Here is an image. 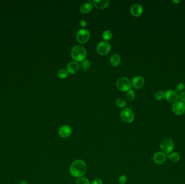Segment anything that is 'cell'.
I'll list each match as a JSON object with an SVG mask.
<instances>
[{"label": "cell", "mask_w": 185, "mask_h": 184, "mask_svg": "<svg viewBox=\"0 0 185 184\" xmlns=\"http://www.w3.org/2000/svg\"><path fill=\"white\" fill-rule=\"evenodd\" d=\"M167 158H168L170 160H171L173 162H178L179 161L180 159V154L175 152H173L170 153V154H167Z\"/></svg>", "instance_id": "obj_18"}, {"label": "cell", "mask_w": 185, "mask_h": 184, "mask_svg": "<svg viewBox=\"0 0 185 184\" xmlns=\"http://www.w3.org/2000/svg\"><path fill=\"white\" fill-rule=\"evenodd\" d=\"M76 184H91L87 178L85 177H80L76 180Z\"/></svg>", "instance_id": "obj_20"}, {"label": "cell", "mask_w": 185, "mask_h": 184, "mask_svg": "<svg viewBox=\"0 0 185 184\" xmlns=\"http://www.w3.org/2000/svg\"><path fill=\"white\" fill-rule=\"evenodd\" d=\"M80 24L81 25V26L82 27H86V25H87V22L85 20H82L81 21H80Z\"/></svg>", "instance_id": "obj_30"}, {"label": "cell", "mask_w": 185, "mask_h": 184, "mask_svg": "<svg viewBox=\"0 0 185 184\" xmlns=\"http://www.w3.org/2000/svg\"><path fill=\"white\" fill-rule=\"evenodd\" d=\"M178 97L180 100L185 104V91H181L178 95Z\"/></svg>", "instance_id": "obj_27"}, {"label": "cell", "mask_w": 185, "mask_h": 184, "mask_svg": "<svg viewBox=\"0 0 185 184\" xmlns=\"http://www.w3.org/2000/svg\"><path fill=\"white\" fill-rule=\"evenodd\" d=\"M102 37L105 40L109 41L112 37V33L109 30H105L102 33Z\"/></svg>", "instance_id": "obj_22"}, {"label": "cell", "mask_w": 185, "mask_h": 184, "mask_svg": "<svg viewBox=\"0 0 185 184\" xmlns=\"http://www.w3.org/2000/svg\"><path fill=\"white\" fill-rule=\"evenodd\" d=\"M72 132V128L68 125H64L59 129L58 134L61 137L68 138L69 137Z\"/></svg>", "instance_id": "obj_10"}, {"label": "cell", "mask_w": 185, "mask_h": 184, "mask_svg": "<svg viewBox=\"0 0 185 184\" xmlns=\"http://www.w3.org/2000/svg\"><path fill=\"white\" fill-rule=\"evenodd\" d=\"M97 50L99 54H107L110 50V44L106 41H101L97 44Z\"/></svg>", "instance_id": "obj_8"}, {"label": "cell", "mask_w": 185, "mask_h": 184, "mask_svg": "<svg viewBox=\"0 0 185 184\" xmlns=\"http://www.w3.org/2000/svg\"><path fill=\"white\" fill-rule=\"evenodd\" d=\"M90 37V33L87 29H81L78 31L76 34V38L79 42L80 43H85L88 41Z\"/></svg>", "instance_id": "obj_6"}, {"label": "cell", "mask_w": 185, "mask_h": 184, "mask_svg": "<svg viewBox=\"0 0 185 184\" xmlns=\"http://www.w3.org/2000/svg\"><path fill=\"white\" fill-rule=\"evenodd\" d=\"M119 183L120 184H125L127 182V177L124 175H122L119 178Z\"/></svg>", "instance_id": "obj_28"}, {"label": "cell", "mask_w": 185, "mask_h": 184, "mask_svg": "<svg viewBox=\"0 0 185 184\" xmlns=\"http://www.w3.org/2000/svg\"><path fill=\"white\" fill-rule=\"evenodd\" d=\"M126 97L129 100H133L135 98V93L133 89H130L128 91Z\"/></svg>", "instance_id": "obj_19"}, {"label": "cell", "mask_w": 185, "mask_h": 184, "mask_svg": "<svg viewBox=\"0 0 185 184\" xmlns=\"http://www.w3.org/2000/svg\"></svg>", "instance_id": "obj_33"}, {"label": "cell", "mask_w": 185, "mask_h": 184, "mask_svg": "<svg viewBox=\"0 0 185 184\" xmlns=\"http://www.w3.org/2000/svg\"><path fill=\"white\" fill-rule=\"evenodd\" d=\"M160 146L162 152L165 154H168L173 151L174 144L172 139L165 138L161 141Z\"/></svg>", "instance_id": "obj_3"}, {"label": "cell", "mask_w": 185, "mask_h": 184, "mask_svg": "<svg viewBox=\"0 0 185 184\" xmlns=\"http://www.w3.org/2000/svg\"><path fill=\"white\" fill-rule=\"evenodd\" d=\"M79 68V64L76 62H70L68 64L67 66V69L68 73H70L71 74H74L76 73Z\"/></svg>", "instance_id": "obj_14"}, {"label": "cell", "mask_w": 185, "mask_h": 184, "mask_svg": "<svg viewBox=\"0 0 185 184\" xmlns=\"http://www.w3.org/2000/svg\"><path fill=\"white\" fill-rule=\"evenodd\" d=\"M167 156L162 152H158L153 156V160L157 164H162L165 162Z\"/></svg>", "instance_id": "obj_11"}, {"label": "cell", "mask_w": 185, "mask_h": 184, "mask_svg": "<svg viewBox=\"0 0 185 184\" xmlns=\"http://www.w3.org/2000/svg\"><path fill=\"white\" fill-rule=\"evenodd\" d=\"M132 83L135 88L139 89L142 88L145 84V79L143 76H137L134 77Z\"/></svg>", "instance_id": "obj_12"}, {"label": "cell", "mask_w": 185, "mask_h": 184, "mask_svg": "<svg viewBox=\"0 0 185 184\" xmlns=\"http://www.w3.org/2000/svg\"><path fill=\"white\" fill-rule=\"evenodd\" d=\"M90 67V62L88 60H84L82 61V68L84 70H88Z\"/></svg>", "instance_id": "obj_25"}, {"label": "cell", "mask_w": 185, "mask_h": 184, "mask_svg": "<svg viewBox=\"0 0 185 184\" xmlns=\"http://www.w3.org/2000/svg\"><path fill=\"white\" fill-rule=\"evenodd\" d=\"M109 61H110V63L113 66H118L120 63L121 58L119 56V55L114 54L111 56Z\"/></svg>", "instance_id": "obj_17"}, {"label": "cell", "mask_w": 185, "mask_h": 184, "mask_svg": "<svg viewBox=\"0 0 185 184\" xmlns=\"http://www.w3.org/2000/svg\"><path fill=\"white\" fill-rule=\"evenodd\" d=\"M172 110L176 115H182L185 112V104L181 100H177L173 103Z\"/></svg>", "instance_id": "obj_7"}, {"label": "cell", "mask_w": 185, "mask_h": 184, "mask_svg": "<svg viewBox=\"0 0 185 184\" xmlns=\"http://www.w3.org/2000/svg\"><path fill=\"white\" fill-rule=\"evenodd\" d=\"M116 103L117 105L119 106L120 108H124L125 106L126 105V102L125 100H124L121 98H119L116 100Z\"/></svg>", "instance_id": "obj_23"}, {"label": "cell", "mask_w": 185, "mask_h": 184, "mask_svg": "<svg viewBox=\"0 0 185 184\" xmlns=\"http://www.w3.org/2000/svg\"><path fill=\"white\" fill-rule=\"evenodd\" d=\"M68 73L67 70L62 69L58 70V75L61 79H64L68 76Z\"/></svg>", "instance_id": "obj_21"}, {"label": "cell", "mask_w": 185, "mask_h": 184, "mask_svg": "<svg viewBox=\"0 0 185 184\" xmlns=\"http://www.w3.org/2000/svg\"><path fill=\"white\" fill-rule=\"evenodd\" d=\"M121 117L124 122L131 123L134 119L133 112L129 108H124L121 112Z\"/></svg>", "instance_id": "obj_5"}, {"label": "cell", "mask_w": 185, "mask_h": 184, "mask_svg": "<svg viewBox=\"0 0 185 184\" xmlns=\"http://www.w3.org/2000/svg\"><path fill=\"white\" fill-rule=\"evenodd\" d=\"M91 184H102V181L100 178H96L93 181Z\"/></svg>", "instance_id": "obj_29"}, {"label": "cell", "mask_w": 185, "mask_h": 184, "mask_svg": "<svg viewBox=\"0 0 185 184\" xmlns=\"http://www.w3.org/2000/svg\"><path fill=\"white\" fill-rule=\"evenodd\" d=\"M93 8V5L91 2H87L83 3L80 7V10L83 14H87L90 12Z\"/></svg>", "instance_id": "obj_16"}, {"label": "cell", "mask_w": 185, "mask_h": 184, "mask_svg": "<svg viewBox=\"0 0 185 184\" xmlns=\"http://www.w3.org/2000/svg\"><path fill=\"white\" fill-rule=\"evenodd\" d=\"M71 55L74 60L83 61L86 57L87 52L82 45H76L72 49Z\"/></svg>", "instance_id": "obj_2"}, {"label": "cell", "mask_w": 185, "mask_h": 184, "mask_svg": "<svg viewBox=\"0 0 185 184\" xmlns=\"http://www.w3.org/2000/svg\"><path fill=\"white\" fill-rule=\"evenodd\" d=\"M165 97L167 101L174 103L178 100L179 97L175 91L173 90H168L165 92Z\"/></svg>", "instance_id": "obj_9"}, {"label": "cell", "mask_w": 185, "mask_h": 184, "mask_svg": "<svg viewBox=\"0 0 185 184\" xmlns=\"http://www.w3.org/2000/svg\"><path fill=\"white\" fill-rule=\"evenodd\" d=\"M19 184H28L27 182V181H26V180H22L21 181H20V183H19Z\"/></svg>", "instance_id": "obj_31"}, {"label": "cell", "mask_w": 185, "mask_h": 184, "mask_svg": "<svg viewBox=\"0 0 185 184\" xmlns=\"http://www.w3.org/2000/svg\"><path fill=\"white\" fill-rule=\"evenodd\" d=\"M87 170L86 163L82 160L74 161L70 167V173L73 177H82L85 175Z\"/></svg>", "instance_id": "obj_1"}, {"label": "cell", "mask_w": 185, "mask_h": 184, "mask_svg": "<svg viewBox=\"0 0 185 184\" xmlns=\"http://www.w3.org/2000/svg\"><path fill=\"white\" fill-rule=\"evenodd\" d=\"M94 6L99 9H104L109 5V0H94Z\"/></svg>", "instance_id": "obj_15"}, {"label": "cell", "mask_w": 185, "mask_h": 184, "mask_svg": "<svg viewBox=\"0 0 185 184\" xmlns=\"http://www.w3.org/2000/svg\"><path fill=\"white\" fill-rule=\"evenodd\" d=\"M184 88H185L184 84L182 83H179V84L177 85V86L175 88V91L176 92H181L184 90Z\"/></svg>", "instance_id": "obj_26"}, {"label": "cell", "mask_w": 185, "mask_h": 184, "mask_svg": "<svg viewBox=\"0 0 185 184\" xmlns=\"http://www.w3.org/2000/svg\"><path fill=\"white\" fill-rule=\"evenodd\" d=\"M116 86L120 90L126 91L131 89V82L130 80L125 77H122L118 79Z\"/></svg>", "instance_id": "obj_4"}, {"label": "cell", "mask_w": 185, "mask_h": 184, "mask_svg": "<svg viewBox=\"0 0 185 184\" xmlns=\"http://www.w3.org/2000/svg\"><path fill=\"white\" fill-rule=\"evenodd\" d=\"M165 97V92L163 91H158L155 94V97L157 100H161Z\"/></svg>", "instance_id": "obj_24"}, {"label": "cell", "mask_w": 185, "mask_h": 184, "mask_svg": "<svg viewBox=\"0 0 185 184\" xmlns=\"http://www.w3.org/2000/svg\"><path fill=\"white\" fill-rule=\"evenodd\" d=\"M131 12L134 16H139L143 14V7L138 3H134L131 6Z\"/></svg>", "instance_id": "obj_13"}, {"label": "cell", "mask_w": 185, "mask_h": 184, "mask_svg": "<svg viewBox=\"0 0 185 184\" xmlns=\"http://www.w3.org/2000/svg\"><path fill=\"white\" fill-rule=\"evenodd\" d=\"M173 2H174V3H178L180 1L178 0V1H173Z\"/></svg>", "instance_id": "obj_32"}]
</instances>
